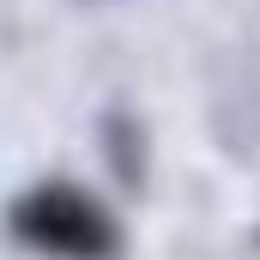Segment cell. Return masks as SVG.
<instances>
[{"mask_svg": "<svg viewBox=\"0 0 260 260\" xmlns=\"http://www.w3.org/2000/svg\"><path fill=\"white\" fill-rule=\"evenodd\" d=\"M6 224L30 254H49V260H115L121 254L115 212L79 182H43V188L18 194Z\"/></svg>", "mask_w": 260, "mask_h": 260, "instance_id": "6da1fadb", "label": "cell"}]
</instances>
